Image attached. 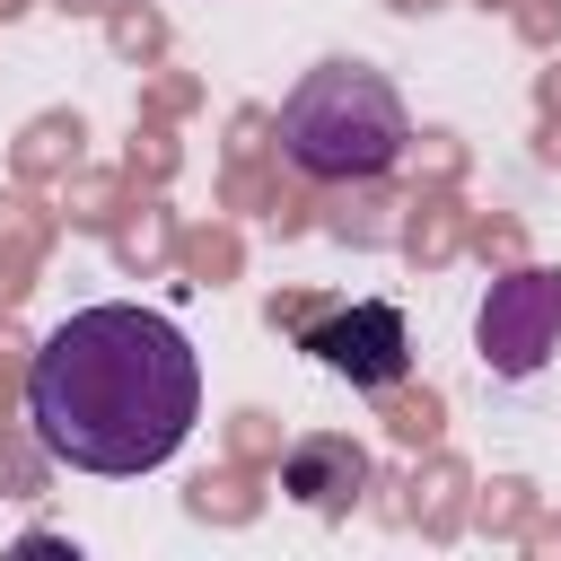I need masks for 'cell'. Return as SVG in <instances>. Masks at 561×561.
Wrapping results in <instances>:
<instances>
[{"label": "cell", "mask_w": 561, "mask_h": 561, "mask_svg": "<svg viewBox=\"0 0 561 561\" xmlns=\"http://www.w3.org/2000/svg\"><path fill=\"white\" fill-rule=\"evenodd\" d=\"M26 421L70 473H158L202 421V359L158 307H79L26 359Z\"/></svg>", "instance_id": "obj_1"}, {"label": "cell", "mask_w": 561, "mask_h": 561, "mask_svg": "<svg viewBox=\"0 0 561 561\" xmlns=\"http://www.w3.org/2000/svg\"><path fill=\"white\" fill-rule=\"evenodd\" d=\"M403 140H412V114L394 79L368 61H316L280 96V158L307 184H368L403 158Z\"/></svg>", "instance_id": "obj_2"}, {"label": "cell", "mask_w": 561, "mask_h": 561, "mask_svg": "<svg viewBox=\"0 0 561 561\" xmlns=\"http://www.w3.org/2000/svg\"><path fill=\"white\" fill-rule=\"evenodd\" d=\"M473 342H482V368L491 377H535L561 351V272L526 263V272L491 280V298L473 316Z\"/></svg>", "instance_id": "obj_3"}, {"label": "cell", "mask_w": 561, "mask_h": 561, "mask_svg": "<svg viewBox=\"0 0 561 561\" xmlns=\"http://www.w3.org/2000/svg\"><path fill=\"white\" fill-rule=\"evenodd\" d=\"M307 351L333 368V377H351V386H403V368H412V333H403V307H386V298H351V307H333V316H316L307 324Z\"/></svg>", "instance_id": "obj_4"}, {"label": "cell", "mask_w": 561, "mask_h": 561, "mask_svg": "<svg viewBox=\"0 0 561 561\" xmlns=\"http://www.w3.org/2000/svg\"><path fill=\"white\" fill-rule=\"evenodd\" d=\"M280 491H298L307 508H351L368 491V456L351 438H298L280 456Z\"/></svg>", "instance_id": "obj_5"}]
</instances>
